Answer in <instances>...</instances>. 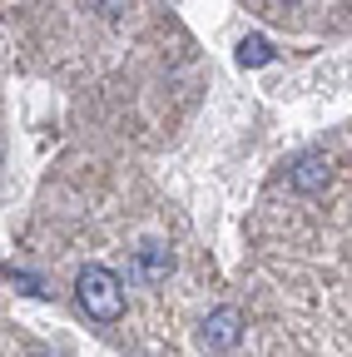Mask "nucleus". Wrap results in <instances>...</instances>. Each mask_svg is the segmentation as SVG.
I'll return each instance as SVG.
<instances>
[{"label":"nucleus","instance_id":"obj_1","mask_svg":"<svg viewBox=\"0 0 352 357\" xmlns=\"http://www.w3.org/2000/svg\"><path fill=\"white\" fill-rule=\"evenodd\" d=\"M75 298H79V307L90 312L95 323H114L119 312H124V283H119L114 268H105V263L79 268V278H75Z\"/></svg>","mask_w":352,"mask_h":357},{"label":"nucleus","instance_id":"obj_2","mask_svg":"<svg viewBox=\"0 0 352 357\" xmlns=\"http://www.w3.org/2000/svg\"><path fill=\"white\" fill-rule=\"evenodd\" d=\"M199 333H204V347L229 352V347H238V337H243V312H238V307H213Z\"/></svg>","mask_w":352,"mask_h":357},{"label":"nucleus","instance_id":"obj_3","mask_svg":"<svg viewBox=\"0 0 352 357\" xmlns=\"http://www.w3.org/2000/svg\"><path fill=\"white\" fill-rule=\"evenodd\" d=\"M135 268H139V278H144V283H164V278L174 273V253H169V243L144 238L139 253H135Z\"/></svg>","mask_w":352,"mask_h":357},{"label":"nucleus","instance_id":"obj_4","mask_svg":"<svg viewBox=\"0 0 352 357\" xmlns=\"http://www.w3.org/2000/svg\"><path fill=\"white\" fill-rule=\"evenodd\" d=\"M328 154H303L293 169H288V184L293 189H303V194H318V189H328Z\"/></svg>","mask_w":352,"mask_h":357},{"label":"nucleus","instance_id":"obj_5","mask_svg":"<svg viewBox=\"0 0 352 357\" xmlns=\"http://www.w3.org/2000/svg\"><path fill=\"white\" fill-rule=\"evenodd\" d=\"M273 60V45L263 40V35H243L238 40V65L243 70H258V65H268Z\"/></svg>","mask_w":352,"mask_h":357},{"label":"nucleus","instance_id":"obj_6","mask_svg":"<svg viewBox=\"0 0 352 357\" xmlns=\"http://www.w3.org/2000/svg\"><path fill=\"white\" fill-rule=\"evenodd\" d=\"M6 283H10V288H20L25 298H45V278L25 273V268H6Z\"/></svg>","mask_w":352,"mask_h":357},{"label":"nucleus","instance_id":"obj_7","mask_svg":"<svg viewBox=\"0 0 352 357\" xmlns=\"http://www.w3.org/2000/svg\"><path fill=\"white\" fill-rule=\"evenodd\" d=\"M30 357H50V352H30Z\"/></svg>","mask_w":352,"mask_h":357}]
</instances>
